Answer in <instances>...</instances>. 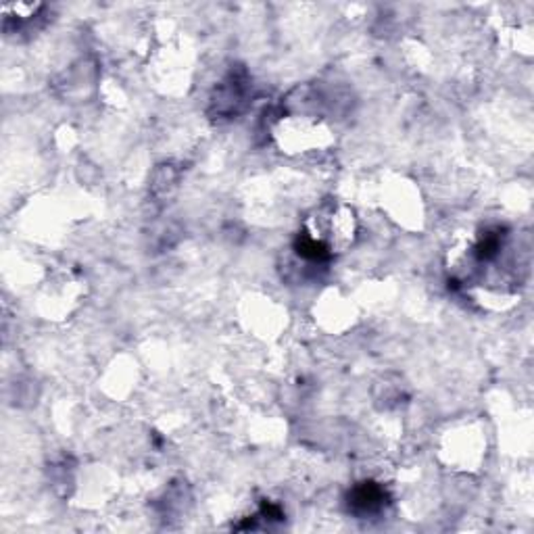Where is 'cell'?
<instances>
[{
	"label": "cell",
	"instance_id": "cell-1",
	"mask_svg": "<svg viewBox=\"0 0 534 534\" xmlns=\"http://www.w3.org/2000/svg\"><path fill=\"white\" fill-rule=\"evenodd\" d=\"M247 98V82H242L240 76L232 73L226 82H221L218 90H215L213 107L218 115H236L242 107H245Z\"/></svg>",
	"mask_w": 534,
	"mask_h": 534
},
{
	"label": "cell",
	"instance_id": "cell-2",
	"mask_svg": "<svg viewBox=\"0 0 534 534\" xmlns=\"http://www.w3.org/2000/svg\"><path fill=\"white\" fill-rule=\"evenodd\" d=\"M387 503V492L376 482H361L351 491L349 507L357 516H371L378 513Z\"/></svg>",
	"mask_w": 534,
	"mask_h": 534
}]
</instances>
